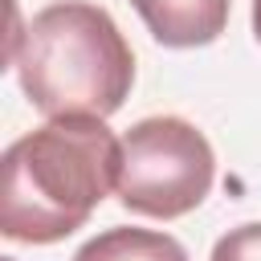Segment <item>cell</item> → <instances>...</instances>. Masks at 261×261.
Wrapping results in <instances>:
<instances>
[{
	"mask_svg": "<svg viewBox=\"0 0 261 261\" xmlns=\"http://www.w3.org/2000/svg\"><path fill=\"white\" fill-rule=\"evenodd\" d=\"M122 139L94 114H61L20 135L0 159V232L53 245L118 192Z\"/></svg>",
	"mask_w": 261,
	"mask_h": 261,
	"instance_id": "1",
	"label": "cell"
},
{
	"mask_svg": "<svg viewBox=\"0 0 261 261\" xmlns=\"http://www.w3.org/2000/svg\"><path fill=\"white\" fill-rule=\"evenodd\" d=\"M8 65L16 69L33 110L45 118H110L135 86V53L126 37L106 8L86 0L41 8L8 41Z\"/></svg>",
	"mask_w": 261,
	"mask_h": 261,
	"instance_id": "2",
	"label": "cell"
},
{
	"mask_svg": "<svg viewBox=\"0 0 261 261\" xmlns=\"http://www.w3.org/2000/svg\"><path fill=\"white\" fill-rule=\"evenodd\" d=\"M216 179V155L188 118L155 114L122 135L118 200L135 216L175 220L204 204Z\"/></svg>",
	"mask_w": 261,
	"mask_h": 261,
	"instance_id": "3",
	"label": "cell"
},
{
	"mask_svg": "<svg viewBox=\"0 0 261 261\" xmlns=\"http://www.w3.org/2000/svg\"><path fill=\"white\" fill-rule=\"evenodd\" d=\"M130 4L159 45L200 49L224 33L232 0H130Z\"/></svg>",
	"mask_w": 261,
	"mask_h": 261,
	"instance_id": "4",
	"label": "cell"
},
{
	"mask_svg": "<svg viewBox=\"0 0 261 261\" xmlns=\"http://www.w3.org/2000/svg\"><path fill=\"white\" fill-rule=\"evenodd\" d=\"M73 261H188V249L171 232L155 228H106L90 237Z\"/></svg>",
	"mask_w": 261,
	"mask_h": 261,
	"instance_id": "5",
	"label": "cell"
},
{
	"mask_svg": "<svg viewBox=\"0 0 261 261\" xmlns=\"http://www.w3.org/2000/svg\"><path fill=\"white\" fill-rule=\"evenodd\" d=\"M212 261H261V220L228 228L212 245Z\"/></svg>",
	"mask_w": 261,
	"mask_h": 261,
	"instance_id": "6",
	"label": "cell"
},
{
	"mask_svg": "<svg viewBox=\"0 0 261 261\" xmlns=\"http://www.w3.org/2000/svg\"><path fill=\"white\" fill-rule=\"evenodd\" d=\"M253 37L261 41V0H253Z\"/></svg>",
	"mask_w": 261,
	"mask_h": 261,
	"instance_id": "7",
	"label": "cell"
},
{
	"mask_svg": "<svg viewBox=\"0 0 261 261\" xmlns=\"http://www.w3.org/2000/svg\"><path fill=\"white\" fill-rule=\"evenodd\" d=\"M4 261H12V257H4Z\"/></svg>",
	"mask_w": 261,
	"mask_h": 261,
	"instance_id": "8",
	"label": "cell"
}]
</instances>
